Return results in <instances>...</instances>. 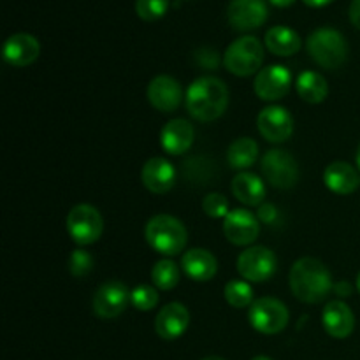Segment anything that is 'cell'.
<instances>
[{
	"label": "cell",
	"mask_w": 360,
	"mask_h": 360,
	"mask_svg": "<svg viewBox=\"0 0 360 360\" xmlns=\"http://www.w3.org/2000/svg\"><path fill=\"white\" fill-rule=\"evenodd\" d=\"M269 16L266 0H231L227 20L234 30L250 32L262 27Z\"/></svg>",
	"instance_id": "11"
},
{
	"label": "cell",
	"mask_w": 360,
	"mask_h": 360,
	"mask_svg": "<svg viewBox=\"0 0 360 360\" xmlns=\"http://www.w3.org/2000/svg\"><path fill=\"white\" fill-rule=\"evenodd\" d=\"M202 360H225V359L217 357V355H213V357H206V359H202Z\"/></svg>",
	"instance_id": "41"
},
{
	"label": "cell",
	"mask_w": 360,
	"mask_h": 360,
	"mask_svg": "<svg viewBox=\"0 0 360 360\" xmlns=\"http://www.w3.org/2000/svg\"><path fill=\"white\" fill-rule=\"evenodd\" d=\"M148 101L157 111L174 112L183 102V88L176 77L162 74L153 77L148 86Z\"/></svg>",
	"instance_id": "15"
},
{
	"label": "cell",
	"mask_w": 360,
	"mask_h": 360,
	"mask_svg": "<svg viewBox=\"0 0 360 360\" xmlns=\"http://www.w3.org/2000/svg\"><path fill=\"white\" fill-rule=\"evenodd\" d=\"M302 2L309 7H326L329 4H333L334 0H302Z\"/></svg>",
	"instance_id": "37"
},
{
	"label": "cell",
	"mask_w": 360,
	"mask_h": 360,
	"mask_svg": "<svg viewBox=\"0 0 360 360\" xmlns=\"http://www.w3.org/2000/svg\"><path fill=\"white\" fill-rule=\"evenodd\" d=\"M179 278H181V269L178 264L169 259L158 260L151 269V280L160 290H172L179 283Z\"/></svg>",
	"instance_id": "27"
},
{
	"label": "cell",
	"mask_w": 360,
	"mask_h": 360,
	"mask_svg": "<svg viewBox=\"0 0 360 360\" xmlns=\"http://www.w3.org/2000/svg\"><path fill=\"white\" fill-rule=\"evenodd\" d=\"M257 157H259V144L252 137H239L227 150L229 165L239 172L252 167Z\"/></svg>",
	"instance_id": "26"
},
{
	"label": "cell",
	"mask_w": 360,
	"mask_h": 360,
	"mask_svg": "<svg viewBox=\"0 0 360 360\" xmlns=\"http://www.w3.org/2000/svg\"><path fill=\"white\" fill-rule=\"evenodd\" d=\"M130 302V292L122 281H105L94 295V313L102 320H111L122 315Z\"/></svg>",
	"instance_id": "10"
},
{
	"label": "cell",
	"mask_w": 360,
	"mask_h": 360,
	"mask_svg": "<svg viewBox=\"0 0 360 360\" xmlns=\"http://www.w3.org/2000/svg\"><path fill=\"white\" fill-rule=\"evenodd\" d=\"M195 139V130L188 120L176 118L165 123L160 134V143L167 153L183 155L192 148Z\"/></svg>",
	"instance_id": "20"
},
{
	"label": "cell",
	"mask_w": 360,
	"mask_h": 360,
	"mask_svg": "<svg viewBox=\"0 0 360 360\" xmlns=\"http://www.w3.org/2000/svg\"><path fill=\"white\" fill-rule=\"evenodd\" d=\"M350 21L360 30V0H354L350 6Z\"/></svg>",
	"instance_id": "35"
},
{
	"label": "cell",
	"mask_w": 360,
	"mask_h": 360,
	"mask_svg": "<svg viewBox=\"0 0 360 360\" xmlns=\"http://www.w3.org/2000/svg\"><path fill=\"white\" fill-rule=\"evenodd\" d=\"M278 259L273 250L266 246H252L238 257V271L246 281L264 283L276 273Z\"/></svg>",
	"instance_id": "9"
},
{
	"label": "cell",
	"mask_w": 360,
	"mask_h": 360,
	"mask_svg": "<svg viewBox=\"0 0 360 360\" xmlns=\"http://www.w3.org/2000/svg\"><path fill=\"white\" fill-rule=\"evenodd\" d=\"M257 127L260 136L269 143H285L294 132V118L288 109L281 105H269L259 112Z\"/></svg>",
	"instance_id": "13"
},
{
	"label": "cell",
	"mask_w": 360,
	"mask_h": 360,
	"mask_svg": "<svg viewBox=\"0 0 360 360\" xmlns=\"http://www.w3.org/2000/svg\"><path fill=\"white\" fill-rule=\"evenodd\" d=\"M309 56L323 69L334 70L348 58V42L340 30L330 27L316 28L306 41Z\"/></svg>",
	"instance_id": "4"
},
{
	"label": "cell",
	"mask_w": 360,
	"mask_h": 360,
	"mask_svg": "<svg viewBox=\"0 0 360 360\" xmlns=\"http://www.w3.org/2000/svg\"><path fill=\"white\" fill-rule=\"evenodd\" d=\"M278 217H280V213H278V207L271 202L260 204L259 210H257V218H259V221H262V224H266V225L276 224Z\"/></svg>",
	"instance_id": "34"
},
{
	"label": "cell",
	"mask_w": 360,
	"mask_h": 360,
	"mask_svg": "<svg viewBox=\"0 0 360 360\" xmlns=\"http://www.w3.org/2000/svg\"><path fill=\"white\" fill-rule=\"evenodd\" d=\"M262 176L271 186L288 190L297 183L299 167L295 158L285 150H269L260 162Z\"/></svg>",
	"instance_id": "8"
},
{
	"label": "cell",
	"mask_w": 360,
	"mask_h": 360,
	"mask_svg": "<svg viewBox=\"0 0 360 360\" xmlns=\"http://www.w3.org/2000/svg\"><path fill=\"white\" fill-rule=\"evenodd\" d=\"M41 44L30 34H14L6 41L2 49V56L9 65L27 67L39 58Z\"/></svg>",
	"instance_id": "19"
},
{
	"label": "cell",
	"mask_w": 360,
	"mask_h": 360,
	"mask_svg": "<svg viewBox=\"0 0 360 360\" xmlns=\"http://www.w3.org/2000/svg\"><path fill=\"white\" fill-rule=\"evenodd\" d=\"M322 323L326 333L336 340H345L355 329V315L343 301L327 302L322 311Z\"/></svg>",
	"instance_id": "18"
},
{
	"label": "cell",
	"mask_w": 360,
	"mask_h": 360,
	"mask_svg": "<svg viewBox=\"0 0 360 360\" xmlns=\"http://www.w3.org/2000/svg\"><path fill=\"white\" fill-rule=\"evenodd\" d=\"M248 320L255 330L266 336L281 333L288 326L290 313L287 306L274 297H260L248 309Z\"/></svg>",
	"instance_id": "7"
},
{
	"label": "cell",
	"mask_w": 360,
	"mask_h": 360,
	"mask_svg": "<svg viewBox=\"0 0 360 360\" xmlns=\"http://www.w3.org/2000/svg\"><path fill=\"white\" fill-rule=\"evenodd\" d=\"M253 288L250 281L245 280H231L224 288L225 301L232 308H250L253 304Z\"/></svg>",
	"instance_id": "28"
},
{
	"label": "cell",
	"mask_w": 360,
	"mask_h": 360,
	"mask_svg": "<svg viewBox=\"0 0 360 360\" xmlns=\"http://www.w3.org/2000/svg\"><path fill=\"white\" fill-rule=\"evenodd\" d=\"M224 234L232 245L248 246L259 238L260 221L252 211L248 210H232L224 218Z\"/></svg>",
	"instance_id": "14"
},
{
	"label": "cell",
	"mask_w": 360,
	"mask_h": 360,
	"mask_svg": "<svg viewBox=\"0 0 360 360\" xmlns=\"http://www.w3.org/2000/svg\"><path fill=\"white\" fill-rule=\"evenodd\" d=\"M357 167H359V174H360V144H359V150H357Z\"/></svg>",
	"instance_id": "40"
},
{
	"label": "cell",
	"mask_w": 360,
	"mask_h": 360,
	"mask_svg": "<svg viewBox=\"0 0 360 360\" xmlns=\"http://www.w3.org/2000/svg\"><path fill=\"white\" fill-rule=\"evenodd\" d=\"M195 58H197V63H199L200 67H204V69H217L218 62H220L218 53L210 48L199 49V51L195 53Z\"/></svg>",
	"instance_id": "33"
},
{
	"label": "cell",
	"mask_w": 360,
	"mask_h": 360,
	"mask_svg": "<svg viewBox=\"0 0 360 360\" xmlns=\"http://www.w3.org/2000/svg\"><path fill=\"white\" fill-rule=\"evenodd\" d=\"M130 302L139 311H151L158 304V294L150 285H139L130 292Z\"/></svg>",
	"instance_id": "29"
},
{
	"label": "cell",
	"mask_w": 360,
	"mask_h": 360,
	"mask_svg": "<svg viewBox=\"0 0 360 360\" xmlns=\"http://www.w3.org/2000/svg\"><path fill=\"white\" fill-rule=\"evenodd\" d=\"M102 231H104L102 214L91 204H77L67 214V232L76 245H94L101 239Z\"/></svg>",
	"instance_id": "6"
},
{
	"label": "cell",
	"mask_w": 360,
	"mask_h": 360,
	"mask_svg": "<svg viewBox=\"0 0 360 360\" xmlns=\"http://www.w3.org/2000/svg\"><path fill=\"white\" fill-rule=\"evenodd\" d=\"M190 323V313L179 302H169L158 311L155 319V333L165 341H174L186 333Z\"/></svg>",
	"instance_id": "16"
},
{
	"label": "cell",
	"mask_w": 360,
	"mask_h": 360,
	"mask_svg": "<svg viewBox=\"0 0 360 360\" xmlns=\"http://www.w3.org/2000/svg\"><path fill=\"white\" fill-rule=\"evenodd\" d=\"M202 210L207 217L211 218H225L231 211H229V200L227 197L221 193L213 192L210 195L204 197L202 200Z\"/></svg>",
	"instance_id": "32"
},
{
	"label": "cell",
	"mask_w": 360,
	"mask_h": 360,
	"mask_svg": "<svg viewBox=\"0 0 360 360\" xmlns=\"http://www.w3.org/2000/svg\"><path fill=\"white\" fill-rule=\"evenodd\" d=\"M334 292H336L340 297H348V295H352V285L348 283L347 280H341L334 285Z\"/></svg>",
	"instance_id": "36"
},
{
	"label": "cell",
	"mask_w": 360,
	"mask_h": 360,
	"mask_svg": "<svg viewBox=\"0 0 360 360\" xmlns=\"http://www.w3.org/2000/svg\"><path fill=\"white\" fill-rule=\"evenodd\" d=\"M181 267L193 281L213 280L218 271V260L211 252L204 248H192L183 255Z\"/></svg>",
	"instance_id": "22"
},
{
	"label": "cell",
	"mask_w": 360,
	"mask_h": 360,
	"mask_svg": "<svg viewBox=\"0 0 360 360\" xmlns=\"http://www.w3.org/2000/svg\"><path fill=\"white\" fill-rule=\"evenodd\" d=\"M292 88V72L285 65H269L260 69L253 83L257 97L274 102L283 98Z\"/></svg>",
	"instance_id": "12"
},
{
	"label": "cell",
	"mask_w": 360,
	"mask_h": 360,
	"mask_svg": "<svg viewBox=\"0 0 360 360\" xmlns=\"http://www.w3.org/2000/svg\"><path fill=\"white\" fill-rule=\"evenodd\" d=\"M141 181L151 193H167L176 183V169L167 158L153 157L144 164L141 171Z\"/></svg>",
	"instance_id": "17"
},
{
	"label": "cell",
	"mask_w": 360,
	"mask_h": 360,
	"mask_svg": "<svg viewBox=\"0 0 360 360\" xmlns=\"http://www.w3.org/2000/svg\"><path fill=\"white\" fill-rule=\"evenodd\" d=\"M148 245L165 257H176L185 250L188 232L181 220L171 214H155L144 229Z\"/></svg>",
	"instance_id": "3"
},
{
	"label": "cell",
	"mask_w": 360,
	"mask_h": 360,
	"mask_svg": "<svg viewBox=\"0 0 360 360\" xmlns=\"http://www.w3.org/2000/svg\"><path fill=\"white\" fill-rule=\"evenodd\" d=\"M185 105L190 116L199 122H214L229 105V88L220 77H197L188 86Z\"/></svg>",
	"instance_id": "2"
},
{
	"label": "cell",
	"mask_w": 360,
	"mask_h": 360,
	"mask_svg": "<svg viewBox=\"0 0 360 360\" xmlns=\"http://www.w3.org/2000/svg\"><path fill=\"white\" fill-rule=\"evenodd\" d=\"M169 0H136V13L144 21H157L167 13Z\"/></svg>",
	"instance_id": "30"
},
{
	"label": "cell",
	"mask_w": 360,
	"mask_h": 360,
	"mask_svg": "<svg viewBox=\"0 0 360 360\" xmlns=\"http://www.w3.org/2000/svg\"><path fill=\"white\" fill-rule=\"evenodd\" d=\"M266 48L276 56H292L301 49V37L292 28L276 25L267 30Z\"/></svg>",
	"instance_id": "24"
},
{
	"label": "cell",
	"mask_w": 360,
	"mask_h": 360,
	"mask_svg": "<svg viewBox=\"0 0 360 360\" xmlns=\"http://www.w3.org/2000/svg\"><path fill=\"white\" fill-rule=\"evenodd\" d=\"M252 360H273V359L266 357V355H259V357H253Z\"/></svg>",
	"instance_id": "39"
},
{
	"label": "cell",
	"mask_w": 360,
	"mask_h": 360,
	"mask_svg": "<svg viewBox=\"0 0 360 360\" xmlns=\"http://www.w3.org/2000/svg\"><path fill=\"white\" fill-rule=\"evenodd\" d=\"M232 193L245 206H260L266 199V185L255 172L241 171L232 179Z\"/></svg>",
	"instance_id": "23"
},
{
	"label": "cell",
	"mask_w": 360,
	"mask_h": 360,
	"mask_svg": "<svg viewBox=\"0 0 360 360\" xmlns=\"http://www.w3.org/2000/svg\"><path fill=\"white\" fill-rule=\"evenodd\" d=\"M288 281L292 294L306 304H319L334 290L333 274L326 264L315 257L299 259L292 266Z\"/></svg>",
	"instance_id": "1"
},
{
	"label": "cell",
	"mask_w": 360,
	"mask_h": 360,
	"mask_svg": "<svg viewBox=\"0 0 360 360\" xmlns=\"http://www.w3.org/2000/svg\"><path fill=\"white\" fill-rule=\"evenodd\" d=\"M269 2L276 7H288V6H292L295 0H269Z\"/></svg>",
	"instance_id": "38"
},
{
	"label": "cell",
	"mask_w": 360,
	"mask_h": 360,
	"mask_svg": "<svg viewBox=\"0 0 360 360\" xmlns=\"http://www.w3.org/2000/svg\"><path fill=\"white\" fill-rule=\"evenodd\" d=\"M357 290L360 292V273H359V276H357Z\"/></svg>",
	"instance_id": "42"
},
{
	"label": "cell",
	"mask_w": 360,
	"mask_h": 360,
	"mask_svg": "<svg viewBox=\"0 0 360 360\" xmlns=\"http://www.w3.org/2000/svg\"><path fill=\"white\" fill-rule=\"evenodd\" d=\"M295 88H297V95L308 104H320L329 95V86L322 74L315 72V70H304L299 74L297 81H295Z\"/></svg>",
	"instance_id": "25"
},
{
	"label": "cell",
	"mask_w": 360,
	"mask_h": 360,
	"mask_svg": "<svg viewBox=\"0 0 360 360\" xmlns=\"http://www.w3.org/2000/svg\"><path fill=\"white\" fill-rule=\"evenodd\" d=\"M94 269V257L84 250H74L69 257V271L72 276H88Z\"/></svg>",
	"instance_id": "31"
},
{
	"label": "cell",
	"mask_w": 360,
	"mask_h": 360,
	"mask_svg": "<svg viewBox=\"0 0 360 360\" xmlns=\"http://www.w3.org/2000/svg\"><path fill=\"white\" fill-rule=\"evenodd\" d=\"M323 183L338 195L354 193L360 185V174L348 162H333L323 171Z\"/></svg>",
	"instance_id": "21"
},
{
	"label": "cell",
	"mask_w": 360,
	"mask_h": 360,
	"mask_svg": "<svg viewBox=\"0 0 360 360\" xmlns=\"http://www.w3.org/2000/svg\"><path fill=\"white\" fill-rule=\"evenodd\" d=\"M264 62V46L253 35H245L232 42L224 56L225 69L239 77H248L259 72Z\"/></svg>",
	"instance_id": "5"
}]
</instances>
